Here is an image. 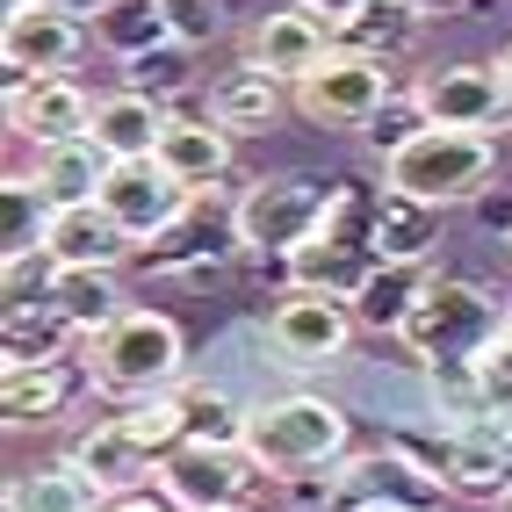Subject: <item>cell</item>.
Returning <instances> with one entry per match:
<instances>
[{"label":"cell","mask_w":512,"mask_h":512,"mask_svg":"<svg viewBox=\"0 0 512 512\" xmlns=\"http://www.w3.org/2000/svg\"><path fill=\"white\" fill-rule=\"evenodd\" d=\"M397 339L433 375H469L498 339H512V311H505V296H491L484 282H448L440 275V282L419 289L412 311H404Z\"/></svg>","instance_id":"6da1fadb"},{"label":"cell","mask_w":512,"mask_h":512,"mask_svg":"<svg viewBox=\"0 0 512 512\" xmlns=\"http://www.w3.org/2000/svg\"><path fill=\"white\" fill-rule=\"evenodd\" d=\"M188 368V339L166 311H130L116 325H101L87 339V383L101 397H152V390H174Z\"/></svg>","instance_id":"7a4b0ae2"},{"label":"cell","mask_w":512,"mask_h":512,"mask_svg":"<svg viewBox=\"0 0 512 512\" xmlns=\"http://www.w3.org/2000/svg\"><path fill=\"white\" fill-rule=\"evenodd\" d=\"M498 166L491 130H455V123H426L412 145H397L383 159V181L397 195H419L433 210H455V202H476Z\"/></svg>","instance_id":"3957f363"},{"label":"cell","mask_w":512,"mask_h":512,"mask_svg":"<svg viewBox=\"0 0 512 512\" xmlns=\"http://www.w3.org/2000/svg\"><path fill=\"white\" fill-rule=\"evenodd\" d=\"M347 412L325 397H275L246 412V455L267 476H303V469H332L347 462Z\"/></svg>","instance_id":"277c9868"},{"label":"cell","mask_w":512,"mask_h":512,"mask_svg":"<svg viewBox=\"0 0 512 512\" xmlns=\"http://www.w3.org/2000/svg\"><path fill=\"white\" fill-rule=\"evenodd\" d=\"M332 195H339V188H325V181H311V174H267V181H253L246 195H238L231 231H238V246L289 260L303 238H318V231H325Z\"/></svg>","instance_id":"5b68a950"},{"label":"cell","mask_w":512,"mask_h":512,"mask_svg":"<svg viewBox=\"0 0 512 512\" xmlns=\"http://www.w3.org/2000/svg\"><path fill=\"white\" fill-rule=\"evenodd\" d=\"M101 210H109L138 246H152V238H166V231H181L188 224V202H195V188L166 166L159 152L152 159H109V174H101Z\"/></svg>","instance_id":"8992f818"},{"label":"cell","mask_w":512,"mask_h":512,"mask_svg":"<svg viewBox=\"0 0 512 512\" xmlns=\"http://www.w3.org/2000/svg\"><path fill=\"white\" fill-rule=\"evenodd\" d=\"M253 476H267V469L246 455V440H181L159 462V491L181 512H238L253 498Z\"/></svg>","instance_id":"52a82bcc"},{"label":"cell","mask_w":512,"mask_h":512,"mask_svg":"<svg viewBox=\"0 0 512 512\" xmlns=\"http://www.w3.org/2000/svg\"><path fill=\"white\" fill-rule=\"evenodd\" d=\"M390 94H397L390 58H368V51L332 44V58L296 80V109L311 116V123H325V130H361Z\"/></svg>","instance_id":"ba28073f"},{"label":"cell","mask_w":512,"mask_h":512,"mask_svg":"<svg viewBox=\"0 0 512 512\" xmlns=\"http://www.w3.org/2000/svg\"><path fill=\"white\" fill-rule=\"evenodd\" d=\"M354 303L347 296H325V289H296L289 303L267 311V347H275L289 368H325L354 347Z\"/></svg>","instance_id":"9c48e42d"},{"label":"cell","mask_w":512,"mask_h":512,"mask_svg":"<svg viewBox=\"0 0 512 512\" xmlns=\"http://www.w3.org/2000/svg\"><path fill=\"white\" fill-rule=\"evenodd\" d=\"M94 123V94L73 73H8V130L29 145H58V138H87Z\"/></svg>","instance_id":"30bf717a"},{"label":"cell","mask_w":512,"mask_h":512,"mask_svg":"<svg viewBox=\"0 0 512 512\" xmlns=\"http://www.w3.org/2000/svg\"><path fill=\"white\" fill-rule=\"evenodd\" d=\"M412 94H419L426 123H455V130H498L512 116V87L498 65H440Z\"/></svg>","instance_id":"8fae6325"},{"label":"cell","mask_w":512,"mask_h":512,"mask_svg":"<svg viewBox=\"0 0 512 512\" xmlns=\"http://www.w3.org/2000/svg\"><path fill=\"white\" fill-rule=\"evenodd\" d=\"M65 462H80L87 476H94V484H101V498H130V491H145L152 484V476H159V448H152V440L138 433V426H130L123 412L116 419H101V426H87L80 440H73V448H65Z\"/></svg>","instance_id":"7c38bea8"},{"label":"cell","mask_w":512,"mask_h":512,"mask_svg":"<svg viewBox=\"0 0 512 512\" xmlns=\"http://www.w3.org/2000/svg\"><path fill=\"white\" fill-rule=\"evenodd\" d=\"M332 44H339V29H332L325 15H311V8H296V0H289V8H267V15L246 29V58L267 65V73L289 80V87L311 73V65H325Z\"/></svg>","instance_id":"4fadbf2b"},{"label":"cell","mask_w":512,"mask_h":512,"mask_svg":"<svg viewBox=\"0 0 512 512\" xmlns=\"http://www.w3.org/2000/svg\"><path fill=\"white\" fill-rule=\"evenodd\" d=\"M80 44H87V22L58 8H8V22H0V65L8 73H73Z\"/></svg>","instance_id":"5bb4252c"},{"label":"cell","mask_w":512,"mask_h":512,"mask_svg":"<svg viewBox=\"0 0 512 512\" xmlns=\"http://www.w3.org/2000/svg\"><path fill=\"white\" fill-rule=\"evenodd\" d=\"M166 123H174L166 94H152V87H116V94H101V101H94L87 138L109 152V159H152L159 138H166Z\"/></svg>","instance_id":"9a60e30c"},{"label":"cell","mask_w":512,"mask_h":512,"mask_svg":"<svg viewBox=\"0 0 512 512\" xmlns=\"http://www.w3.org/2000/svg\"><path fill=\"white\" fill-rule=\"evenodd\" d=\"M44 253H51L58 267H123L130 253H138V238L101 210V202H73V210H51Z\"/></svg>","instance_id":"2e32d148"},{"label":"cell","mask_w":512,"mask_h":512,"mask_svg":"<svg viewBox=\"0 0 512 512\" xmlns=\"http://www.w3.org/2000/svg\"><path fill=\"white\" fill-rule=\"evenodd\" d=\"M80 375H87V361L73 368V361H15V368H0V419H8L15 433L22 426H51L65 404H73V390H80Z\"/></svg>","instance_id":"e0dca14e"},{"label":"cell","mask_w":512,"mask_h":512,"mask_svg":"<svg viewBox=\"0 0 512 512\" xmlns=\"http://www.w3.org/2000/svg\"><path fill=\"white\" fill-rule=\"evenodd\" d=\"M282 87H289V80H275L267 65L238 58L231 73L210 80V116L231 130V138H260V130L282 123Z\"/></svg>","instance_id":"ac0fdd59"},{"label":"cell","mask_w":512,"mask_h":512,"mask_svg":"<svg viewBox=\"0 0 512 512\" xmlns=\"http://www.w3.org/2000/svg\"><path fill=\"white\" fill-rule=\"evenodd\" d=\"M101 174H109V152H101L94 138H58V145H37V159H29V188H37L51 210L94 202Z\"/></svg>","instance_id":"d6986e66"},{"label":"cell","mask_w":512,"mask_h":512,"mask_svg":"<svg viewBox=\"0 0 512 512\" xmlns=\"http://www.w3.org/2000/svg\"><path fill=\"white\" fill-rule=\"evenodd\" d=\"M433 202H419V195H397L390 181H383V195L368 202V253L375 260H404V267H419L426 253H433Z\"/></svg>","instance_id":"ffe728a7"},{"label":"cell","mask_w":512,"mask_h":512,"mask_svg":"<svg viewBox=\"0 0 512 512\" xmlns=\"http://www.w3.org/2000/svg\"><path fill=\"white\" fill-rule=\"evenodd\" d=\"M159 159L174 166L195 195H210L231 174V130L217 116H174V123H166V138H159Z\"/></svg>","instance_id":"44dd1931"},{"label":"cell","mask_w":512,"mask_h":512,"mask_svg":"<svg viewBox=\"0 0 512 512\" xmlns=\"http://www.w3.org/2000/svg\"><path fill=\"white\" fill-rule=\"evenodd\" d=\"M8 512H109V498L80 462H44L8 476Z\"/></svg>","instance_id":"7402d4cb"},{"label":"cell","mask_w":512,"mask_h":512,"mask_svg":"<svg viewBox=\"0 0 512 512\" xmlns=\"http://www.w3.org/2000/svg\"><path fill=\"white\" fill-rule=\"evenodd\" d=\"M51 303H58V318L73 325L80 339H94L101 325H116L130 303L116 289V267H58L51 275Z\"/></svg>","instance_id":"603a6c76"},{"label":"cell","mask_w":512,"mask_h":512,"mask_svg":"<svg viewBox=\"0 0 512 512\" xmlns=\"http://www.w3.org/2000/svg\"><path fill=\"white\" fill-rule=\"evenodd\" d=\"M419 22H426V8H412V0H361V8L339 22V44L368 51V58H404L419 44Z\"/></svg>","instance_id":"cb8c5ba5"},{"label":"cell","mask_w":512,"mask_h":512,"mask_svg":"<svg viewBox=\"0 0 512 512\" xmlns=\"http://www.w3.org/2000/svg\"><path fill=\"white\" fill-rule=\"evenodd\" d=\"M419 289H426L419 267H404V260H375V275H368V282H361V296H354V318H361V325H375V332H397V325H404V311L419 303Z\"/></svg>","instance_id":"d4e9b609"},{"label":"cell","mask_w":512,"mask_h":512,"mask_svg":"<svg viewBox=\"0 0 512 512\" xmlns=\"http://www.w3.org/2000/svg\"><path fill=\"white\" fill-rule=\"evenodd\" d=\"M94 37L109 51H123V58H145L152 44H174V29H166L159 0H109V8L94 15Z\"/></svg>","instance_id":"484cf974"},{"label":"cell","mask_w":512,"mask_h":512,"mask_svg":"<svg viewBox=\"0 0 512 512\" xmlns=\"http://www.w3.org/2000/svg\"><path fill=\"white\" fill-rule=\"evenodd\" d=\"M181 390V440H246V404L210 390V383H174Z\"/></svg>","instance_id":"4316f807"},{"label":"cell","mask_w":512,"mask_h":512,"mask_svg":"<svg viewBox=\"0 0 512 512\" xmlns=\"http://www.w3.org/2000/svg\"><path fill=\"white\" fill-rule=\"evenodd\" d=\"M419 130H426V109H419V94H412V101H397V94H390L383 109H375V116L361 123V138H368V152H383V159H390L397 145H412Z\"/></svg>","instance_id":"83f0119b"},{"label":"cell","mask_w":512,"mask_h":512,"mask_svg":"<svg viewBox=\"0 0 512 512\" xmlns=\"http://www.w3.org/2000/svg\"><path fill=\"white\" fill-rule=\"evenodd\" d=\"M159 15L174 29V44H188V51L217 37V0H159Z\"/></svg>","instance_id":"f1b7e54d"},{"label":"cell","mask_w":512,"mask_h":512,"mask_svg":"<svg viewBox=\"0 0 512 512\" xmlns=\"http://www.w3.org/2000/svg\"><path fill=\"white\" fill-rule=\"evenodd\" d=\"M8 8H58V15H80V22H94L109 0H8Z\"/></svg>","instance_id":"f546056e"},{"label":"cell","mask_w":512,"mask_h":512,"mask_svg":"<svg viewBox=\"0 0 512 512\" xmlns=\"http://www.w3.org/2000/svg\"><path fill=\"white\" fill-rule=\"evenodd\" d=\"M109 512H181L174 498H152V491H130V498H109Z\"/></svg>","instance_id":"4dcf8cb0"},{"label":"cell","mask_w":512,"mask_h":512,"mask_svg":"<svg viewBox=\"0 0 512 512\" xmlns=\"http://www.w3.org/2000/svg\"><path fill=\"white\" fill-rule=\"evenodd\" d=\"M296 8H311V15H325V22L339 29V22H347V15L361 8V0H296Z\"/></svg>","instance_id":"1f68e13d"},{"label":"cell","mask_w":512,"mask_h":512,"mask_svg":"<svg viewBox=\"0 0 512 512\" xmlns=\"http://www.w3.org/2000/svg\"><path fill=\"white\" fill-rule=\"evenodd\" d=\"M498 73H505V87H512V51H505V58H498Z\"/></svg>","instance_id":"d6a6232c"},{"label":"cell","mask_w":512,"mask_h":512,"mask_svg":"<svg viewBox=\"0 0 512 512\" xmlns=\"http://www.w3.org/2000/svg\"><path fill=\"white\" fill-rule=\"evenodd\" d=\"M412 8H448V0H412Z\"/></svg>","instance_id":"836d02e7"}]
</instances>
